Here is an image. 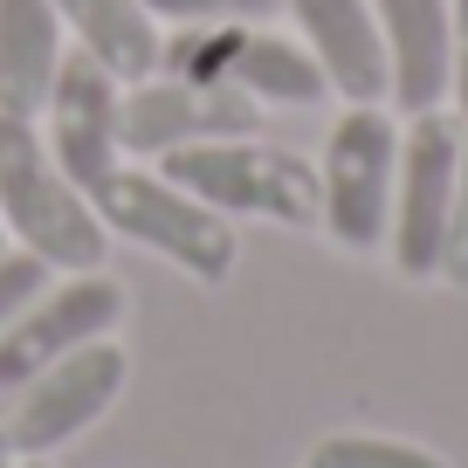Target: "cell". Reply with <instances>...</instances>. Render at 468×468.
<instances>
[{
	"mask_svg": "<svg viewBox=\"0 0 468 468\" xmlns=\"http://www.w3.org/2000/svg\"><path fill=\"white\" fill-rule=\"evenodd\" d=\"M0 220L21 249L48 269H97L111 249V228L97 220L90 193L56 165L48 138L28 117H0Z\"/></svg>",
	"mask_w": 468,
	"mask_h": 468,
	"instance_id": "obj_1",
	"label": "cell"
},
{
	"mask_svg": "<svg viewBox=\"0 0 468 468\" xmlns=\"http://www.w3.org/2000/svg\"><path fill=\"white\" fill-rule=\"evenodd\" d=\"M165 179L186 186L193 200H207L220 214H262L282 228H310L317 220V173L296 152H269L255 138H214V145H179L159 152Z\"/></svg>",
	"mask_w": 468,
	"mask_h": 468,
	"instance_id": "obj_2",
	"label": "cell"
},
{
	"mask_svg": "<svg viewBox=\"0 0 468 468\" xmlns=\"http://www.w3.org/2000/svg\"><path fill=\"white\" fill-rule=\"evenodd\" d=\"M90 207H97L103 228H117V234H132V241H145V249H159L165 262H179L186 276L228 282V269H234L228 214H214L207 200H193V193L173 186L165 173H124V165H117V173L90 193Z\"/></svg>",
	"mask_w": 468,
	"mask_h": 468,
	"instance_id": "obj_3",
	"label": "cell"
},
{
	"mask_svg": "<svg viewBox=\"0 0 468 468\" xmlns=\"http://www.w3.org/2000/svg\"><path fill=\"white\" fill-rule=\"evenodd\" d=\"M393 173H399V132L379 103H351L337 117L331 145H324L317 173V220L345 249H372L386 241L393 220Z\"/></svg>",
	"mask_w": 468,
	"mask_h": 468,
	"instance_id": "obj_4",
	"label": "cell"
},
{
	"mask_svg": "<svg viewBox=\"0 0 468 468\" xmlns=\"http://www.w3.org/2000/svg\"><path fill=\"white\" fill-rule=\"evenodd\" d=\"M124 372H132V366H124V351H117L111 337H97V345L56 358L48 372H35L28 386L7 393V420H0L7 448H15V454L62 448V441L83 434V427L97 420L117 393H124Z\"/></svg>",
	"mask_w": 468,
	"mask_h": 468,
	"instance_id": "obj_5",
	"label": "cell"
},
{
	"mask_svg": "<svg viewBox=\"0 0 468 468\" xmlns=\"http://www.w3.org/2000/svg\"><path fill=\"white\" fill-rule=\"evenodd\" d=\"M454 165H462V124L441 111H420L399 138V200H393V262L399 276H441V241H448L454 207Z\"/></svg>",
	"mask_w": 468,
	"mask_h": 468,
	"instance_id": "obj_6",
	"label": "cell"
},
{
	"mask_svg": "<svg viewBox=\"0 0 468 468\" xmlns=\"http://www.w3.org/2000/svg\"><path fill=\"white\" fill-rule=\"evenodd\" d=\"M117 317H124V290H117L111 276H97V269L69 276L62 290H42L7 331H0V393H15V386H28L35 372H48L56 358L111 337Z\"/></svg>",
	"mask_w": 468,
	"mask_h": 468,
	"instance_id": "obj_7",
	"label": "cell"
},
{
	"mask_svg": "<svg viewBox=\"0 0 468 468\" xmlns=\"http://www.w3.org/2000/svg\"><path fill=\"white\" fill-rule=\"evenodd\" d=\"M262 103L228 83H132L117 103V138L124 152H179V145H214V138H255Z\"/></svg>",
	"mask_w": 468,
	"mask_h": 468,
	"instance_id": "obj_8",
	"label": "cell"
},
{
	"mask_svg": "<svg viewBox=\"0 0 468 468\" xmlns=\"http://www.w3.org/2000/svg\"><path fill=\"white\" fill-rule=\"evenodd\" d=\"M117 76L103 69L97 56H62L56 69V90H48V152L56 165L76 179L83 193H97L103 179L117 173Z\"/></svg>",
	"mask_w": 468,
	"mask_h": 468,
	"instance_id": "obj_9",
	"label": "cell"
},
{
	"mask_svg": "<svg viewBox=\"0 0 468 468\" xmlns=\"http://www.w3.org/2000/svg\"><path fill=\"white\" fill-rule=\"evenodd\" d=\"M386 42V97L399 111H441L448 97V56H454V15L448 0H372Z\"/></svg>",
	"mask_w": 468,
	"mask_h": 468,
	"instance_id": "obj_10",
	"label": "cell"
},
{
	"mask_svg": "<svg viewBox=\"0 0 468 468\" xmlns=\"http://www.w3.org/2000/svg\"><path fill=\"white\" fill-rule=\"evenodd\" d=\"M290 15L337 97L351 103L386 97V42H379V21H372V0H290Z\"/></svg>",
	"mask_w": 468,
	"mask_h": 468,
	"instance_id": "obj_11",
	"label": "cell"
},
{
	"mask_svg": "<svg viewBox=\"0 0 468 468\" xmlns=\"http://www.w3.org/2000/svg\"><path fill=\"white\" fill-rule=\"evenodd\" d=\"M62 69V21L48 0H0V117H42Z\"/></svg>",
	"mask_w": 468,
	"mask_h": 468,
	"instance_id": "obj_12",
	"label": "cell"
},
{
	"mask_svg": "<svg viewBox=\"0 0 468 468\" xmlns=\"http://www.w3.org/2000/svg\"><path fill=\"white\" fill-rule=\"evenodd\" d=\"M48 7L83 42V56H97L117 83H145L159 69L165 42H159V21L145 15V0H48Z\"/></svg>",
	"mask_w": 468,
	"mask_h": 468,
	"instance_id": "obj_13",
	"label": "cell"
},
{
	"mask_svg": "<svg viewBox=\"0 0 468 468\" xmlns=\"http://www.w3.org/2000/svg\"><path fill=\"white\" fill-rule=\"evenodd\" d=\"M228 83L241 97H282V103H317L324 90V69L303 42H282V35H255V28H234V48H228Z\"/></svg>",
	"mask_w": 468,
	"mask_h": 468,
	"instance_id": "obj_14",
	"label": "cell"
},
{
	"mask_svg": "<svg viewBox=\"0 0 468 468\" xmlns=\"http://www.w3.org/2000/svg\"><path fill=\"white\" fill-rule=\"evenodd\" d=\"M310 468H448L441 454L413 441H379V434H331L310 448Z\"/></svg>",
	"mask_w": 468,
	"mask_h": 468,
	"instance_id": "obj_15",
	"label": "cell"
},
{
	"mask_svg": "<svg viewBox=\"0 0 468 468\" xmlns=\"http://www.w3.org/2000/svg\"><path fill=\"white\" fill-rule=\"evenodd\" d=\"M42 290H48V262H35L28 249L0 255V331H7V324H15Z\"/></svg>",
	"mask_w": 468,
	"mask_h": 468,
	"instance_id": "obj_16",
	"label": "cell"
},
{
	"mask_svg": "<svg viewBox=\"0 0 468 468\" xmlns=\"http://www.w3.org/2000/svg\"><path fill=\"white\" fill-rule=\"evenodd\" d=\"M152 21H262L276 0H145Z\"/></svg>",
	"mask_w": 468,
	"mask_h": 468,
	"instance_id": "obj_17",
	"label": "cell"
},
{
	"mask_svg": "<svg viewBox=\"0 0 468 468\" xmlns=\"http://www.w3.org/2000/svg\"><path fill=\"white\" fill-rule=\"evenodd\" d=\"M441 276L468 290V132H462V165H454V207H448V241H441Z\"/></svg>",
	"mask_w": 468,
	"mask_h": 468,
	"instance_id": "obj_18",
	"label": "cell"
},
{
	"mask_svg": "<svg viewBox=\"0 0 468 468\" xmlns=\"http://www.w3.org/2000/svg\"><path fill=\"white\" fill-rule=\"evenodd\" d=\"M448 15H454V56H448V90H454V111H462V117H454V124H462V132H468V0H454Z\"/></svg>",
	"mask_w": 468,
	"mask_h": 468,
	"instance_id": "obj_19",
	"label": "cell"
},
{
	"mask_svg": "<svg viewBox=\"0 0 468 468\" xmlns=\"http://www.w3.org/2000/svg\"><path fill=\"white\" fill-rule=\"evenodd\" d=\"M0 468H15V448H7V434H0Z\"/></svg>",
	"mask_w": 468,
	"mask_h": 468,
	"instance_id": "obj_20",
	"label": "cell"
},
{
	"mask_svg": "<svg viewBox=\"0 0 468 468\" xmlns=\"http://www.w3.org/2000/svg\"><path fill=\"white\" fill-rule=\"evenodd\" d=\"M0 255H7V220H0Z\"/></svg>",
	"mask_w": 468,
	"mask_h": 468,
	"instance_id": "obj_21",
	"label": "cell"
},
{
	"mask_svg": "<svg viewBox=\"0 0 468 468\" xmlns=\"http://www.w3.org/2000/svg\"><path fill=\"white\" fill-rule=\"evenodd\" d=\"M15 468H42V462H15Z\"/></svg>",
	"mask_w": 468,
	"mask_h": 468,
	"instance_id": "obj_22",
	"label": "cell"
}]
</instances>
